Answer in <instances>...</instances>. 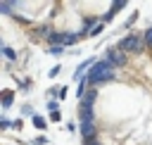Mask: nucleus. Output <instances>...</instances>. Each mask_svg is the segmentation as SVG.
Returning <instances> with one entry per match:
<instances>
[{
  "mask_svg": "<svg viewBox=\"0 0 152 145\" xmlns=\"http://www.w3.org/2000/svg\"><path fill=\"white\" fill-rule=\"evenodd\" d=\"M114 69H116V67H112L107 59H97V62L90 67V71H88V76H86V83H90V86L107 83V81L114 78Z\"/></svg>",
  "mask_w": 152,
  "mask_h": 145,
  "instance_id": "f257e3e1",
  "label": "nucleus"
},
{
  "mask_svg": "<svg viewBox=\"0 0 152 145\" xmlns=\"http://www.w3.org/2000/svg\"><path fill=\"white\" fill-rule=\"evenodd\" d=\"M142 45H145V40H142L138 33H128V36H124V38L116 43V48H119L121 52H142Z\"/></svg>",
  "mask_w": 152,
  "mask_h": 145,
  "instance_id": "f03ea898",
  "label": "nucleus"
},
{
  "mask_svg": "<svg viewBox=\"0 0 152 145\" xmlns=\"http://www.w3.org/2000/svg\"><path fill=\"white\" fill-rule=\"evenodd\" d=\"M104 59H107L112 67H124V64H126V52H121V50L114 45V48L107 50V57H104Z\"/></svg>",
  "mask_w": 152,
  "mask_h": 145,
  "instance_id": "7ed1b4c3",
  "label": "nucleus"
},
{
  "mask_svg": "<svg viewBox=\"0 0 152 145\" xmlns=\"http://www.w3.org/2000/svg\"><path fill=\"white\" fill-rule=\"evenodd\" d=\"M78 128H81V138H83V140H95V138H97V126H95V121L81 124Z\"/></svg>",
  "mask_w": 152,
  "mask_h": 145,
  "instance_id": "20e7f679",
  "label": "nucleus"
},
{
  "mask_svg": "<svg viewBox=\"0 0 152 145\" xmlns=\"http://www.w3.org/2000/svg\"><path fill=\"white\" fill-rule=\"evenodd\" d=\"M95 100H97V90H95V88H88V90H86V95L81 97V105H83V107H93V105H95Z\"/></svg>",
  "mask_w": 152,
  "mask_h": 145,
  "instance_id": "39448f33",
  "label": "nucleus"
},
{
  "mask_svg": "<svg viewBox=\"0 0 152 145\" xmlns=\"http://www.w3.org/2000/svg\"><path fill=\"white\" fill-rule=\"evenodd\" d=\"M78 119H81V124H88V121H95V112H93V107H83V105H81V112H78Z\"/></svg>",
  "mask_w": 152,
  "mask_h": 145,
  "instance_id": "423d86ee",
  "label": "nucleus"
},
{
  "mask_svg": "<svg viewBox=\"0 0 152 145\" xmlns=\"http://www.w3.org/2000/svg\"><path fill=\"white\" fill-rule=\"evenodd\" d=\"M52 45H62L64 48V31H52V36L48 38Z\"/></svg>",
  "mask_w": 152,
  "mask_h": 145,
  "instance_id": "0eeeda50",
  "label": "nucleus"
},
{
  "mask_svg": "<svg viewBox=\"0 0 152 145\" xmlns=\"http://www.w3.org/2000/svg\"><path fill=\"white\" fill-rule=\"evenodd\" d=\"M14 102V93L12 90H2V109H10Z\"/></svg>",
  "mask_w": 152,
  "mask_h": 145,
  "instance_id": "6e6552de",
  "label": "nucleus"
},
{
  "mask_svg": "<svg viewBox=\"0 0 152 145\" xmlns=\"http://www.w3.org/2000/svg\"><path fill=\"white\" fill-rule=\"evenodd\" d=\"M78 38H81V36H76V33H66V31H64V45H76Z\"/></svg>",
  "mask_w": 152,
  "mask_h": 145,
  "instance_id": "1a4fd4ad",
  "label": "nucleus"
},
{
  "mask_svg": "<svg viewBox=\"0 0 152 145\" xmlns=\"http://www.w3.org/2000/svg\"><path fill=\"white\" fill-rule=\"evenodd\" d=\"M33 126L38 128V131H43V128H48V121H45V116H33Z\"/></svg>",
  "mask_w": 152,
  "mask_h": 145,
  "instance_id": "9d476101",
  "label": "nucleus"
},
{
  "mask_svg": "<svg viewBox=\"0 0 152 145\" xmlns=\"http://www.w3.org/2000/svg\"><path fill=\"white\" fill-rule=\"evenodd\" d=\"M124 7H126V2H124V0H116V2H112L109 12H112V14H116V12H119V10H124Z\"/></svg>",
  "mask_w": 152,
  "mask_h": 145,
  "instance_id": "9b49d317",
  "label": "nucleus"
},
{
  "mask_svg": "<svg viewBox=\"0 0 152 145\" xmlns=\"http://www.w3.org/2000/svg\"><path fill=\"white\" fill-rule=\"evenodd\" d=\"M2 55H5L7 59H17V52H14L10 45H2Z\"/></svg>",
  "mask_w": 152,
  "mask_h": 145,
  "instance_id": "f8f14e48",
  "label": "nucleus"
},
{
  "mask_svg": "<svg viewBox=\"0 0 152 145\" xmlns=\"http://www.w3.org/2000/svg\"><path fill=\"white\" fill-rule=\"evenodd\" d=\"M142 40H145V48H152V26L145 31V36H142Z\"/></svg>",
  "mask_w": 152,
  "mask_h": 145,
  "instance_id": "ddd939ff",
  "label": "nucleus"
},
{
  "mask_svg": "<svg viewBox=\"0 0 152 145\" xmlns=\"http://www.w3.org/2000/svg\"><path fill=\"white\" fill-rule=\"evenodd\" d=\"M48 52H50V55H55V57H59V55L64 52V48H62V45H50V50H48Z\"/></svg>",
  "mask_w": 152,
  "mask_h": 145,
  "instance_id": "4468645a",
  "label": "nucleus"
},
{
  "mask_svg": "<svg viewBox=\"0 0 152 145\" xmlns=\"http://www.w3.org/2000/svg\"><path fill=\"white\" fill-rule=\"evenodd\" d=\"M12 7H14L12 2H0V12H2V14H12V12H10Z\"/></svg>",
  "mask_w": 152,
  "mask_h": 145,
  "instance_id": "2eb2a0df",
  "label": "nucleus"
},
{
  "mask_svg": "<svg viewBox=\"0 0 152 145\" xmlns=\"http://www.w3.org/2000/svg\"><path fill=\"white\" fill-rule=\"evenodd\" d=\"M102 31H104V24H102V21H97V26H95V29H93V31H90L88 36H100Z\"/></svg>",
  "mask_w": 152,
  "mask_h": 145,
  "instance_id": "dca6fc26",
  "label": "nucleus"
},
{
  "mask_svg": "<svg viewBox=\"0 0 152 145\" xmlns=\"http://www.w3.org/2000/svg\"><path fill=\"white\" fill-rule=\"evenodd\" d=\"M0 128H14V121H10V119H0Z\"/></svg>",
  "mask_w": 152,
  "mask_h": 145,
  "instance_id": "f3484780",
  "label": "nucleus"
},
{
  "mask_svg": "<svg viewBox=\"0 0 152 145\" xmlns=\"http://www.w3.org/2000/svg\"><path fill=\"white\" fill-rule=\"evenodd\" d=\"M48 109H50V114H52V112H59V109H57V102H55V100H50V102H48Z\"/></svg>",
  "mask_w": 152,
  "mask_h": 145,
  "instance_id": "a211bd4d",
  "label": "nucleus"
},
{
  "mask_svg": "<svg viewBox=\"0 0 152 145\" xmlns=\"http://www.w3.org/2000/svg\"><path fill=\"white\" fill-rule=\"evenodd\" d=\"M45 143H48V138H45V135H40V138H36V140H33V145H45Z\"/></svg>",
  "mask_w": 152,
  "mask_h": 145,
  "instance_id": "6ab92c4d",
  "label": "nucleus"
},
{
  "mask_svg": "<svg viewBox=\"0 0 152 145\" xmlns=\"http://www.w3.org/2000/svg\"><path fill=\"white\" fill-rule=\"evenodd\" d=\"M50 119H52V121H59V119H62V114H59V112H52V114H50Z\"/></svg>",
  "mask_w": 152,
  "mask_h": 145,
  "instance_id": "aec40b11",
  "label": "nucleus"
},
{
  "mask_svg": "<svg viewBox=\"0 0 152 145\" xmlns=\"http://www.w3.org/2000/svg\"><path fill=\"white\" fill-rule=\"evenodd\" d=\"M135 19H138V14H135V12H133V17H131V19H128V21H126V29H128V26H131V24H133V21H135Z\"/></svg>",
  "mask_w": 152,
  "mask_h": 145,
  "instance_id": "412c9836",
  "label": "nucleus"
},
{
  "mask_svg": "<svg viewBox=\"0 0 152 145\" xmlns=\"http://www.w3.org/2000/svg\"><path fill=\"white\" fill-rule=\"evenodd\" d=\"M48 74H50V76H52V78H55V76H57V74H59V67H55V69H50V71H48Z\"/></svg>",
  "mask_w": 152,
  "mask_h": 145,
  "instance_id": "4be33fe9",
  "label": "nucleus"
},
{
  "mask_svg": "<svg viewBox=\"0 0 152 145\" xmlns=\"http://www.w3.org/2000/svg\"><path fill=\"white\" fill-rule=\"evenodd\" d=\"M83 145H100V143H97V138H95V140H83Z\"/></svg>",
  "mask_w": 152,
  "mask_h": 145,
  "instance_id": "5701e85b",
  "label": "nucleus"
}]
</instances>
